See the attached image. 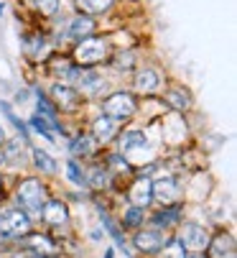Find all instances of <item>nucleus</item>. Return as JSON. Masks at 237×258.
<instances>
[{
  "label": "nucleus",
  "mask_w": 237,
  "mask_h": 258,
  "mask_svg": "<svg viewBox=\"0 0 237 258\" xmlns=\"http://www.w3.org/2000/svg\"><path fill=\"white\" fill-rule=\"evenodd\" d=\"M16 200L23 207V212L41 215V210L46 205V187L38 179H23L18 192H16Z\"/></svg>",
  "instance_id": "f257e3e1"
},
{
  "label": "nucleus",
  "mask_w": 237,
  "mask_h": 258,
  "mask_svg": "<svg viewBox=\"0 0 237 258\" xmlns=\"http://www.w3.org/2000/svg\"><path fill=\"white\" fill-rule=\"evenodd\" d=\"M31 230V217L21 210L0 212V238H23Z\"/></svg>",
  "instance_id": "f03ea898"
},
{
  "label": "nucleus",
  "mask_w": 237,
  "mask_h": 258,
  "mask_svg": "<svg viewBox=\"0 0 237 258\" xmlns=\"http://www.w3.org/2000/svg\"><path fill=\"white\" fill-rule=\"evenodd\" d=\"M107 54H110L107 41L95 39V36H90V39H82V41L76 44V49H74V59H76L79 64H85V67L105 61V59H107Z\"/></svg>",
  "instance_id": "7ed1b4c3"
},
{
  "label": "nucleus",
  "mask_w": 237,
  "mask_h": 258,
  "mask_svg": "<svg viewBox=\"0 0 237 258\" xmlns=\"http://www.w3.org/2000/svg\"><path fill=\"white\" fill-rule=\"evenodd\" d=\"M102 110H105V115L107 118H115V120H128V118H133L135 115V97L130 95V92H115V95H110L105 102H102Z\"/></svg>",
  "instance_id": "20e7f679"
},
{
  "label": "nucleus",
  "mask_w": 237,
  "mask_h": 258,
  "mask_svg": "<svg viewBox=\"0 0 237 258\" xmlns=\"http://www.w3.org/2000/svg\"><path fill=\"white\" fill-rule=\"evenodd\" d=\"M209 230L202 228V225H196V223H184L181 233H179V240L184 243L186 250H207L209 245Z\"/></svg>",
  "instance_id": "39448f33"
},
{
  "label": "nucleus",
  "mask_w": 237,
  "mask_h": 258,
  "mask_svg": "<svg viewBox=\"0 0 237 258\" xmlns=\"http://www.w3.org/2000/svg\"><path fill=\"white\" fill-rule=\"evenodd\" d=\"M128 200H130L133 207H148L153 202V189H150V179L148 176H140L133 184L130 192H128Z\"/></svg>",
  "instance_id": "423d86ee"
},
{
  "label": "nucleus",
  "mask_w": 237,
  "mask_h": 258,
  "mask_svg": "<svg viewBox=\"0 0 237 258\" xmlns=\"http://www.w3.org/2000/svg\"><path fill=\"white\" fill-rule=\"evenodd\" d=\"M117 131H120V120L102 115V118H97L95 125H92V138H95L97 143H107V141H112V138L117 136Z\"/></svg>",
  "instance_id": "0eeeda50"
},
{
  "label": "nucleus",
  "mask_w": 237,
  "mask_h": 258,
  "mask_svg": "<svg viewBox=\"0 0 237 258\" xmlns=\"http://www.w3.org/2000/svg\"><path fill=\"white\" fill-rule=\"evenodd\" d=\"M150 189H153V197L161 200L164 205H174L179 200V184H176V179H158L155 184H150Z\"/></svg>",
  "instance_id": "6e6552de"
},
{
  "label": "nucleus",
  "mask_w": 237,
  "mask_h": 258,
  "mask_svg": "<svg viewBox=\"0 0 237 258\" xmlns=\"http://www.w3.org/2000/svg\"><path fill=\"white\" fill-rule=\"evenodd\" d=\"M209 258H232L234 253V240L227 235V233H217L214 238H209Z\"/></svg>",
  "instance_id": "1a4fd4ad"
},
{
  "label": "nucleus",
  "mask_w": 237,
  "mask_h": 258,
  "mask_svg": "<svg viewBox=\"0 0 237 258\" xmlns=\"http://www.w3.org/2000/svg\"><path fill=\"white\" fill-rule=\"evenodd\" d=\"M41 217L46 220L49 225H64L66 220H69V210H66V205H64V202L51 200V202H46V205H44Z\"/></svg>",
  "instance_id": "9d476101"
},
{
  "label": "nucleus",
  "mask_w": 237,
  "mask_h": 258,
  "mask_svg": "<svg viewBox=\"0 0 237 258\" xmlns=\"http://www.w3.org/2000/svg\"><path fill=\"white\" fill-rule=\"evenodd\" d=\"M164 245V238L161 233H155V230H140L135 233V248L143 250V253H158Z\"/></svg>",
  "instance_id": "9b49d317"
},
{
  "label": "nucleus",
  "mask_w": 237,
  "mask_h": 258,
  "mask_svg": "<svg viewBox=\"0 0 237 258\" xmlns=\"http://www.w3.org/2000/svg\"><path fill=\"white\" fill-rule=\"evenodd\" d=\"M95 33V21L90 16H79L69 23V36L76 41H82V39H90V36Z\"/></svg>",
  "instance_id": "f8f14e48"
},
{
  "label": "nucleus",
  "mask_w": 237,
  "mask_h": 258,
  "mask_svg": "<svg viewBox=\"0 0 237 258\" xmlns=\"http://www.w3.org/2000/svg\"><path fill=\"white\" fill-rule=\"evenodd\" d=\"M26 240H23V245L26 248H31L33 253H38V255H54L56 253V245L46 238V235H23Z\"/></svg>",
  "instance_id": "ddd939ff"
},
{
  "label": "nucleus",
  "mask_w": 237,
  "mask_h": 258,
  "mask_svg": "<svg viewBox=\"0 0 237 258\" xmlns=\"http://www.w3.org/2000/svg\"><path fill=\"white\" fill-rule=\"evenodd\" d=\"M158 75L153 69H138V75H135V90H140V92H155L158 90Z\"/></svg>",
  "instance_id": "4468645a"
},
{
  "label": "nucleus",
  "mask_w": 237,
  "mask_h": 258,
  "mask_svg": "<svg viewBox=\"0 0 237 258\" xmlns=\"http://www.w3.org/2000/svg\"><path fill=\"white\" fill-rule=\"evenodd\" d=\"M51 92H54L56 105H61V110H71V107L79 102V95H76L71 87H66V85H56Z\"/></svg>",
  "instance_id": "2eb2a0df"
},
{
  "label": "nucleus",
  "mask_w": 237,
  "mask_h": 258,
  "mask_svg": "<svg viewBox=\"0 0 237 258\" xmlns=\"http://www.w3.org/2000/svg\"><path fill=\"white\" fill-rule=\"evenodd\" d=\"M179 217H181V207L179 205H174V207H166V210H161L158 215H153V225H158V228H171V225H176L179 223Z\"/></svg>",
  "instance_id": "dca6fc26"
},
{
  "label": "nucleus",
  "mask_w": 237,
  "mask_h": 258,
  "mask_svg": "<svg viewBox=\"0 0 237 258\" xmlns=\"http://www.w3.org/2000/svg\"><path fill=\"white\" fill-rule=\"evenodd\" d=\"M115 0H76V8L85 16H95V13H105L112 8Z\"/></svg>",
  "instance_id": "f3484780"
},
{
  "label": "nucleus",
  "mask_w": 237,
  "mask_h": 258,
  "mask_svg": "<svg viewBox=\"0 0 237 258\" xmlns=\"http://www.w3.org/2000/svg\"><path fill=\"white\" fill-rule=\"evenodd\" d=\"M161 258H186V248H184V243H181L179 238L164 243V245H161Z\"/></svg>",
  "instance_id": "a211bd4d"
},
{
  "label": "nucleus",
  "mask_w": 237,
  "mask_h": 258,
  "mask_svg": "<svg viewBox=\"0 0 237 258\" xmlns=\"http://www.w3.org/2000/svg\"><path fill=\"white\" fill-rule=\"evenodd\" d=\"M133 149H145V136L140 131H128L123 138V151H133Z\"/></svg>",
  "instance_id": "6ab92c4d"
},
{
  "label": "nucleus",
  "mask_w": 237,
  "mask_h": 258,
  "mask_svg": "<svg viewBox=\"0 0 237 258\" xmlns=\"http://www.w3.org/2000/svg\"><path fill=\"white\" fill-rule=\"evenodd\" d=\"M166 100H169V105L174 107V110H186L189 107V97L184 95V90H169V95H166Z\"/></svg>",
  "instance_id": "aec40b11"
},
{
  "label": "nucleus",
  "mask_w": 237,
  "mask_h": 258,
  "mask_svg": "<svg viewBox=\"0 0 237 258\" xmlns=\"http://www.w3.org/2000/svg\"><path fill=\"white\" fill-rule=\"evenodd\" d=\"M95 138L92 136H82V138H76L74 143H71V151L74 154H92L95 151Z\"/></svg>",
  "instance_id": "412c9836"
},
{
  "label": "nucleus",
  "mask_w": 237,
  "mask_h": 258,
  "mask_svg": "<svg viewBox=\"0 0 237 258\" xmlns=\"http://www.w3.org/2000/svg\"><path fill=\"white\" fill-rule=\"evenodd\" d=\"M33 161L41 171H56V161L46 154V151H33Z\"/></svg>",
  "instance_id": "4be33fe9"
},
{
  "label": "nucleus",
  "mask_w": 237,
  "mask_h": 258,
  "mask_svg": "<svg viewBox=\"0 0 237 258\" xmlns=\"http://www.w3.org/2000/svg\"><path fill=\"white\" fill-rule=\"evenodd\" d=\"M31 128H33L36 133H41L44 138L54 141V133H51V128H49V123H46L44 115H33V118H31Z\"/></svg>",
  "instance_id": "5701e85b"
},
{
  "label": "nucleus",
  "mask_w": 237,
  "mask_h": 258,
  "mask_svg": "<svg viewBox=\"0 0 237 258\" xmlns=\"http://www.w3.org/2000/svg\"><path fill=\"white\" fill-rule=\"evenodd\" d=\"M33 6L38 8V13L41 16H56V11H59V0H33Z\"/></svg>",
  "instance_id": "b1692460"
},
{
  "label": "nucleus",
  "mask_w": 237,
  "mask_h": 258,
  "mask_svg": "<svg viewBox=\"0 0 237 258\" xmlns=\"http://www.w3.org/2000/svg\"><path fill=\"white\" fill-rule=\"evenodd\" d=\"M143 223V207H130L125 215V225L128 228H138Z\"/></svg>",
  "instance_id": "393cba45"
},
{
  "label": "nucleus",
  "mask_w": 237,
  "mask_h": 258,
  "mask_svg": "<svg viewBox=\"0 0 237 258\" xmlns=\"http://www.w3.org/2000/svg\"><path fill=\"white\" fill-rule=\"evenodd\" d=\"M66 169H69V179H71L74 184H85V174L79 171V164H76V161H69Z\"/></svg>",
  "instance_id": "a878e982"
},
{
  "label": "nucleus",
  "mask_w": 237,
  "mask_h": 258,
  "mask_svg": "<svg viewBox=\"0 0 237 258\" xmlns=\"http://www.w3.org/2000/svg\"><path fill=\"white\" fill-rule=\"evenodd\" d=\"M102 223H105V225H107V230L112 233V238H115V243L125 248V240H123V235H120V233H117V228H115V225L110 223V217H107V215H102Z\"/></svg>",
  "instance_id": "bb28decb"
},
{
  "label": "nucleus",
  "mask_w": 237,
  "mask_h": 258,
  "mask_svg": "<svg viewBox=\"0 0 237 258\" xmlns=\"http://www.w3.org/2000/svg\"><path fill=\"white\" fill-rule=\"evenodd\" d=\"M97 184H105V174H100V169H95V187Z\"/></svg>",
  "instance_id": "cd10ccee"
},
{
  "label": "nucleus",
  "mask_w": 237,
  "mask_h": 258,
  "mask_svg": "<svg viewBox=\"0 0 237 258\" xmlns=\"http://www.w3.org/2000/svg\"><path fill=\"white\" fill-rule=\"evenodd\" d=\"M6 143V133H3V125H0V146Z\"/></svg>",
  "instance_id": "c85d7f7f"
},
{
  "label": "nucleus",
  "mask_w": 237,
  "mask_h": 258,
  "mask_svg": "<svg viewBox=\"0 0 237 258\" xmlns=\"http://www.w3.org/2000/svg\"><path fill=\"white\" fill-rule=\"evenodd\" d=\"M112 253H115V250H107V253H105V258H112Z\"/></svg>",
  "instance_id": "c756f323"
},
{
  "label": "nucleus",
  "mask_w": 237,
  "mask_h": 258,
  "mask_svg": "<svg viewBox=\"0 0 237 258\" xmlns=\"http://www.w3.org/2000/svg\"><path fill=\"white\" fill-rule=\"evenodd\" d=\"M3 161H6V154H3V151H0V164H3Z\"/></svg>",
  "instance_id": "7c9ffc66"
},
{
  "label": "nucleus",
  "mask_w": 237,
  "mask_h": 258,
  "mask_svg": "<svg viewBox=\"0 0 237 258\" xmlns=\"http://www.w3.org/2000/svg\"><path fill=\"white\" fill-rule=\"evenodd\" d=\"M0 192H3V179H0Z\"/></svg>",
  "instance_id": "2f4dec72"
},
{
  "label": "nucleus",
  "mask_w": 237,
  "mask_h": 258,
  "mask_svg": "<svg viewBox=\"0 0 237 258\" xmlns=\"http://www.w3.org/2000/svg\"><path fill=\"white\" fill-rule=\"evenodd\" d=\"M38 258H54V255H38Z\"/></svg>",
  "instance_id": "473e14b6"
},
{
  "label": "nucleus",
  "mask_w": 237,
  "mask_h": 258,
  "mask_svg": "<svg viewBox=\"0 0 237 258\" xmlns=\"http://www.w3.org/2000/svg\"><path fill=\"white\" fill-rule=\"evenodd\" d=\"M196 258H204V255H196Z\"/></svg>",
  "instance_id": "72a5a7b5"
}]
</instances>
